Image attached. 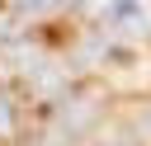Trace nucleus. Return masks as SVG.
<instances>
[{
  "instance_id": "obj_1",
  "label": "nucleus",
  "mask_w": 151,
  "mask_h": 146,
  "mask_svg": "<svg viewBox=\"0 0 151 146\" xmlns=\"http://www.w3.org/2000/svg\"><path fill=\"white\" fill-rule=\"evenodd\" d=\"M71 0H19V14H52V9H66Z\"/></svg>"
},
{
  "instance_id": "obj_2",
  "label": "nucleus",
  "mask_w": 151,
  "mask_h": 146,
  "mask_svg": "<svg viewBox=\"0 0 151 146\" xmlns=\"http://www.w3.org/2000/svg\"><path fill=\"white\" fill-rule=\"evenodd\" d=\"M14 132V108H9V99L0 94V137H9Z\"/></svg>"
}]
</instances>
